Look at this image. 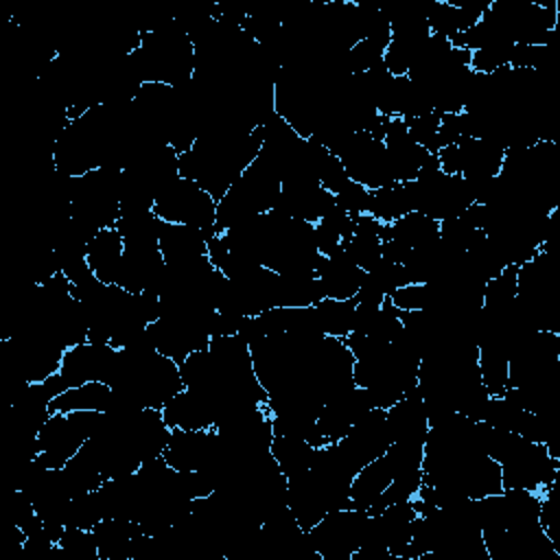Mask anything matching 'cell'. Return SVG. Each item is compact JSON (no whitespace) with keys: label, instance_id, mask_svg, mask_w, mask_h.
Instances as JSON below:
<instances>
[{"label":"cell","instance_id":"cell-1","mask_svg":"<svg viewBox=\"0 0 560 560\" xmlns=\"http://www.w3.org/2000/svg\"><path fill=\"white\" fill-rule=\"evenodd\" d=\"M105 383L142 409H162L184 389L179 365L153 348L147 330L116 350Z\"/></svg>","mask_w":560,"mask_h":560},{"label":"cell","instance_id":"cell-2","mask_svg":"<svg viewBox=\"0 0 560 560\" xmlns=\"http://www.w3.org/2000/svg\"><path fill=\"white\" fill-rule=\"evenodd\" d=\"M131 61L144 83L182 85L195 72V46L175 18L160 20L142 33Z\"/></svg>","mask_w":560,"mask_h":560},{"label":"cell","instance_id":"cell-3","mask_svg":"<svg viewBox=\"0 0 560 560\" xmlns=\"http://www.w3.org/2000/svg\"><path fill=\"white\" fill-rule=\"evenodd\" d=\"M120 168H94L72 177V219L94 232L114 228L120 219Z\"/></svg>","mask_w":560,"mask_h":560},{"label":"cell","instance_id":"cell-4","mask_svg":"<svg viewBox=\"0 0 560 560\" xmlns=\"http://www.w3.org/2000/svg\"><path fill=\"white\" fill-rule=\"evenodd\" d=\"M153 212L166 223H184L199 230L206 243L219 234L217 199L190 179L179 177L162 195H158Z\"/></svg>","mask_w":560,"mask_h":560},{"label":"cell","instance_id":"cell-5","mask_svg":"<svg viewBox=\"0 0 560 560\" xmlns=\"http://www.w3.org/2000/svg\"><path fill=\"white\" fill-rule=\"evenodd\" d=\"M370 514L359 508L328 512L306 534L322 560H350L368 532Z\"/></svg>","mask_w":560,"mask_h":560},{"label":"cell","instance_id":"cell-6","mask_svg":"<svg viewBox=\"0 0 560 560\" xmlns=\"http://www.w3.org/2000/svg\"><path fill=\"white\" fill-rule=\"evenodd\" d=\"M348 177L368 190L392 184V171L387 162V149L383 140H376L368 131H354L337 153Z\"/></svg>","mask_w":560,"mask_h":560},{"label":"cell","instance_id":"cell-7","mask_svg":"<svg viewBox=\"0 0 560 560\" xmlns=\"http://www.w3.org/2000/svg\"><path fill=\"white\" fill-rule=\"evenodd\" d=\"M560 470V459L547 453L545 444L525 442L508 462L501 464V483L508 488H523L545 492Z\"/></svg>","mask_w":560,"mask_h":560},{"label":"cell","instance_id":"cell-8","mask_svg":"<svg viewBox=\"0 0 560 560\" xmlns=\"http://www.w3.org/2000/svg\"><path fill=\"white\" fill-rule=\"evenodd\" d=\"M392 442L394 438L387 422V409L372 407L350 427V431L337 442V446L343 451L350 464L361 470L365 464L378 459Z\"/></svg>","mask_w":560,"mask_h":560},{"label":"cell","instance_id":"cell-9","mask_svg":"<svg viewBox=\"0 0 560 560\" xmlns=\"http://www.w3.org/2000/svg\"><path fill=\"white\" fill-rule=\"evenodd\" d=\"M219 451V433L214 429H171L164 459L179 472L201 470Z\"/></svg>","mask_w":560,"mask_h":560},{"label":"cell","instance_id":"cell-10","mask_svg":"<svg viewBox=\"0 0 560 560\" xmlns=\"http://www.w3.org/2000/svg\"><path fill=\"white\" fill-rule=\"evenodd\" d=\"M116 348L109 343H92L83 341L68 348L61 357L59 374L68 387H79L92 381H103L114 361Z\"/></svg>","mask_w":560,"mask_h":560},{"label":"cell","instance_id":"cell-11","mask_svg":"<svg viewBox=\"0 0 560 560\" xmlns=\"http://www.w3.org/2000/svg\"><path fill=\"white\" fill-rule=\"evenodd\" d=\"M147 335L153 343V348L173 359L177 365L184 363L192 352L206 350L210 346V335L201 328H195L190 324L184 322H173V319H164L158 317L155 322H151L147 326Z\"/></svg>","mask_w":560,"mask_h":560},{"label":"cell","instance_id":"cell-12","mask_svg":"<svg viewBox=\"0 0 560 560\" xmlns=\"http://www.w3.org/2000/svg\"><path fill=\"white\" fill-rule=\"evenodd\" d=\"M370 409H372V402L368 398V392L363 387L354 385L348 392L324 402V407L317 416V429L330 444H335Z\"/></svg>","mask_w":560,"mask_h":560},{"label":"cell","instance_id":"cell-13","mask_svg":"<svg viewBox=\"0 0 560 560\" xmlns=\"http://www.w3.org/2000/svg\"><path fill=\"white\" fill-rule=\"evenodd\" d=\"M326 298L330 300H350L357 295L365 271L359 269L343 249L332 256H322L317 269H315Z\"/></svg>","mask_w":560,"mask_h":560},{"label":"cell","instance_id":"cell-14","mask_svg":"<svg viewBox=\"0 0 560 560\" xmlns=\"http://www.w3.org/2000/svg\"><path fill=\"white\" fill-rule=\"evenodd\" d=\"M162 416L168 429H212L217 422L212 407L186 387L162 407Z\"/></svg>","mask_w":560,"mask_h":560},{"label":"cell","instance_id":"cell-15","mask_svg":"<svg viewBox=\"0 0 560 560\" xmlns=\"http://www.w3.org/2000/svg\"><path fill=\"white\" fill-rule=\"evenodd\" d=\"M160 252L164 262H184L208 254V243L203 234L184 223L162 221L160 230Z\"/></svg>","mask_w":560,"mask_h":560},{"label":"cell","instance_id":"cell-16","mask_svg":"<svg viewBox=\"0 0 560 560\" xmlns=\"http://www.w3.org/2000/svg\"><path fill=\"white\" fill-rule=\"evenodd\" d=\"M101 560H131L133 536L142 534L138 523L125 518H103L94 529Z\"/></svg>","mask_w":560,"mask_h":560},{"label":"cell","instance_id":"cell-17","mask_svg":"<svg viewBox=\"0 0 560 560\" xmlns=\"http://www.w3.org/2000/svg\"><path fill=\"white\" fill-rule=\"evenodd\" d=\"M125 252V243L122 236L116 228H107L96 232V236L90 243L88 249V265L92 267L94 276L105 282V284H114L116 282V273L120 267V258Z\"/></svg>","mask_w":560,"mask_h":560},{"label":"cell","instance_id":"cell-18","mask_svg":"<svg viewBox=\"0 0 560 560\" xmlns=\"http://www.w3.org/2000/svg\"><path fill=\"white\" fill-rule=\"evenodd\" d=\"M326 298L324 287L315 271L304 273H278L276 304L278 306H315Z\"/></svg>","mask_w":560,"mask_h":560},{"label":"cell","instance_id":"cell-19","mask_svg":"<svg viewBox=\"0 0 560 560\" xmlns=\"http://www.w3.org/2000/svg\"><path fill=\"white\" fill-rule=\"evenodd\" d=\"M112 398V387L103 381H92L79 387H68L50 400V411H105Z\"/></svg>","mask_w":560,"mask_h":560},{"label":"cell","instance_id":"cell-20","mask_svg":"<svg viewBox=\"0 0 560 560\" xmlns=\"http://www.w3.org/2000/svg\"><path fill=\"white\" fill-rule=\"evenodd\" d=\"M392 479H394V475H392L383 455L378 459L365 464L352 479L350 508L368 510L370 503L389 486Z\"/></svg>","mask_w":560,"mask_h":560},{"label":"cell","instance_id":"cell-21","mask_svg":"<svg viewBox=\"0 0 560 560\" xmlns=\"http://www.w3.org/2000/svg\"><path fill=\"white\" fill-rule=\"evenodd\" d=\"M269 451H271L276 464L280 466V470L284 472L287 479L304 472L311 466L313 457H315V446L313 444H308L300 435H289V433L273 435Z\"/></svg>","mask_w":560,"mask_h":560},{"label":"cell","instance_id":"cell-22","mask_svg":"<svg viewBox=\"0 0 560 560\" xmlns=\"http://www.w3.org/2000/svg\"><path fill=\"white\" fill-rule=\"evenodd\" d=\"M407 212H413L407 182H392V184L370 190L368 214H372L381 223H394L400 217H405Z\"/></svg>","mask_w":560,"mask_h":560},{"label":"cell","instance_id":"cell-23","mask_svg":"<svg viewBox=\"0 0 560 560\" xmlns=\"http://www.w3.org/2000/svg\"><path fill=\"white\" fill-rule=\"evenodd\" d=\"M392 238L409 249L424 247L440 238V221L422 214V212H407L398 221L389 223Z\"/></svg>","mask_w":560,"mask_h":560},{"label":"cell","instance_id":"cell-24","mask_svg":"<svg viewBox=\"0 0 560 560\" xmlns=\"http://www.w3.org/2000/svg\"><path fill=\"white\" fill-rule=\"evenodd\" d=\"M354 308H357L354 298L350 300L324 298L322 302H317L315 315H317V326L322 335L337 337V339L348 337L354 328Z\"/></svg>","mask_w":560,"mask_h":560},{"label":"cell","instance_id":"cell-25","mask_svg":"<svg viewBox=\"0 0 560 560\" xmlns=\"http://www.w3.org/2000/svg\"><path fill=\"white\" fill-rule=\"evenodd\" d=\"M105 518L96 490L74 497L66 510V527L94 529Z\"/></svg>","mask_w":560,"mask_h":560},{"label":"cell","instance_id":"cell-26","mask_svg":"<svg viewBox=\"0 0 560 560\" xmlns=\"http://www.w3.org/2000/svg\"><path fill=\"white\" fill-rule=\"evenodd\" d=\"M343 254L363 271L374 269L383 260V243L376 236H359L343 241Z\"/></svg>","mask_w":560,"mask_h":560},{"label":"cell","instance_id":"cell-27","mask_svg":"<svg viewBox=\"0 0 560 560\" xmlns=\"http://www.w3.org/2000/svg\"><path fill=\"white\" fill-rule=\"evenodd\" d=\"M57 545L66 553V560H101L92 529L66 527Z\"/></svg>","mask_w":560,"mask_h":560},{"label":"cell","instance_id":"cell-28","mask_svg":"<svg viewBox=\"0 0 560 560\" xmlns=\"http://www.w3.org/2000/svg\"><path fill=\"white\" fill-rule=\"evenodd\" d=\"M483 234H486L483 230H475V228L466 225L459 217L440 221V238L462 252H468Z\"/></svg>","mask_w":560,"mask_h":560},{"label":"cell","instance_id":"cell-29","mask_svg":"<svg viewBox=\"0 0 560 560\" xmlns=\"http://www.w3.org/2000/svg\"><path fill=\"white\" fill-rule=\"evenodd\" d=\"M440 116L438 112H429V114H420L413 118H407V131L409 138L424 147L429 153H438L435 151V136H438V127H440Z\"/></svg>","mask_w":560,"mask_h":560},{"label":"cell","instance_id":"cell-30","mask_svg":"<svg viewBox=\"0 0 560 560\" xmlns=\"http://www.w3.org/2000/svg\"><path fill=\"white\" fill-rule=\"evenodd\" d=\"M335 206L341 208L348 217L357 219L361 214H368L370 210V190L357 182H348L337 195H335Z\"/></svg>","mask_w":560,"mask_h":560},{"label":"cell","instance_id":"cell-31","mask_svg":"<svg viewBox=\"0 0 560 560\" xmlns=\"http://www.w3.org/2000/svg\"><path fill=\"white\" fill-rule=\"evenodd\" d=\"M317 179H319V186L332 195H337L350 182L341 160L330 151L322 158V162L317 166Z\"/></svg>","mask_w":560,"mask_h":560},{"label":"cell","instance_id":"cell-32","mask_svg":"<svg viewBox=\"0 0 560 560\" xmlns=\"http://www.w3.org/2000/svg\"><path fill=\"white\" fill-rule=\"evenodd\" d=\"M389 302L398 311H422V308H427V302H429L427 282H422V284H405V287L396 289L389 295Z\"/></svg>","mask_w":560,"mask_h":560},{"label":"cell","instance_id":"cell-33","mask_svg":"<svg viewBox=\"0 0 560 560\" xmlns=\"http://www.w3.org/2000/svg\"><path fill=\"white\" fill-rule=\"evenodd\" d=\"M462 140V129H459V114H442L440 116V127L435 136V151L448 144H457Z\"/></svg>","mask_w":560,"mask_h":560},{"label":"cell","instance_id":"cell-34","mask_svg":"<svg viewBox=\"0 0 560 560\" xmlns=\"http://www.w3.org/2000/svg\"><path fill=\"white\" fill-rule=\"evenodd\" d=\"M438 162H440V171L446 175H462V155H459V147L457 144H448L442 147L438 151Z\"/></svg>","mask_w":560,"mask_h":560}]
</instances>
